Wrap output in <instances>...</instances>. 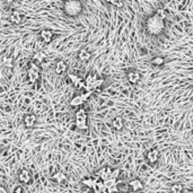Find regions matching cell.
<instances>
[{
  "label": "cell",
  "instance_id": "6da1fadb",
  "mask_svg": "<svg viewBox=\"0 0 193 193\" xmlns=\"http://www.w3.org/2000/svg\"><path fill=\"white\" fill-rule=\"evenodd\" d=\"M165 18L161 17L158 14H155L153 16L148 17L146 20V30L150 35H158L165 28Z\"/></svg>",
  "mask_w": 193,
  "mask_h": 193
},
{
  "label": "cell",
  "instance_id": "7a4b0ae2",
  "mask_svg": "<svg viewBox=\"0 0 193 193\" xmlns=\"http://www.w3.org/2000/svg\"><path fill=\"white\" fill-rule=\"evenodd\" d=\"M82 11V5L79 0H65L63 2V13L69 17H76Z\"/></svg>",
  "mask_w": 193,
  "mask_h": 193
},
{
  "label": "cell",
  "instance_id": "3957f363",
  "mask_svg": "<svg viewBox=\"0 0 193 193\" xmlns=\"http://www.w3.org/2000/svg\"><path fill=\"white\" fill-rule=\"evenodd\" d=\"M40 78V68L35 63H31L28 69V79L31 82H36Z\"/></svg>",
  "mask_w": 193,
  "mask_h": 193
},
{
  "label": "cell",
  "instance_id": "277c9868",
  "mask_svg": "<svg viewBox=\"0 0 193 193\" xmlns=\"http://www.w3.org/2000/svg\"><path fill=\"white\" fill-rule=\"evenodd\" d=\"M67 69H68V65H67V63H65L63 60H59V61L56 63V65H54V71H56L58 75H62L63 72L67 71Z\"/></svg>",
  "mask_w": 193,
  "mask_h": 193
},
{
  "label": "cell",
  "instance_id": "5b68a950",
  "mask_svg": "<svg viewBox=\"0 0 193 193\" xmlns=\"http://www.w3.org/2000/svg\"><path fill=\"white\" fill-rule=\"evenodd\" d=\"M159 158V151L157 149H151L147 153V159L150 164H155Z\"/></svg>",
  "mask_w": 193,
  "mask_h": 193
},
{
  "label": "cell",
  "instance_id": "8992f818",
  "mask_svg": "<svg viewBox=\"0 0 193 193\" xmlns=\"http://www.w3.org/2000/svg\"><path fill=\"white\" fill-rule=\"evenodd\" d=\"M36 122V115L35 114H26L24 116V124L27 128H33Z\"/></svg>",
  "mask_w": 193,
  "mask_h": 193
},
{
  "label": "cell",
  "instance_id": "52a82bcc",
  "mask_svg": "<svg viewBox=\"0 0 193 193\" xmlns=\"http://www.w3.org/2000/svg\"><path fill=\"white\" fill-rule=\"evenodd\" d=\"M40 36H41V40H42L43 42L48 44V43H50L51 41H52L53 34L50 30H43V31H41V33H40Z\"/></svg>",
  "mask_w": 193,
  "mask_h": 193
},
{
  "label": "cell",
  "instance_id": "ba28073f",
  "mask_svg": "<svg viewBox=\"0 0 193 193\" xmlns=\"http://www.w3.org/2000/svg\"><path fill=\"white\" fill-rule=\"evenodd\" d=\"M112 127L115 129V130H122L123 127H124V122H123V119L121 116H116V118L113 119V121H112Z\"/></svg>",
  "mask_w": 193,
  "mask_h": 193
},
{
  "label": "cell",
  "instance_id": "9c48e42d",
  "mask_svg": "<svg viewBox=\"0 0 193 193\" xmlns=\"http://www.w3.org/2000/svg\"><path fill=\"white\" fill-rule=\"evenodd\" d=\"M129 185H130L131 189H132V191H134V192L140 191V190H142V189H144V184H142V182H141L140 180H138V178L130 181Z\"/></svg>",
  "mask_w": 193,
  "mask_h": 193
},
{
  "label": "cell",
  "instance_id": "30bf717a",
  "mask_svg": "<svg viewBox=\"0 0 193 193\" xmlns=\"http://www.w3.org/2000/svg\"><path fill=\"white\" fill-rule=\"evenodd\" d=\"M128 80L131 84H137L140 80V73L137 70H132L128 73Z\"/></svg>",
  "mask_w": 193,
  "mask_h": 193
},
{
  "label": "cell",
  "instance_id": "8fae6325",
  "mask_svg": "<svg viewBox=\"0 0 193 193\" xmlns=\"http://www.w3.org/2000/svg\"><path fill=\"white\" fill-rule=\"evenodd\" d=\"M10 22L14 24H20L22 23V14L18 10H14L10 14Z\"/></svg>",
  "mask_w": 193,
  "mask_h": 193
},
{
  "label": "cell",
  "instance_id": "7c38bea8",
  "mask_svg": "<svg viewBox=\"0 0 193 193\" xmlns=\"http://www.w3.org/2000/svg\"><path fill=\"white\" fill-rule=\"evenodd\" d=\"M19 181L22 183H28L31 181V175H30V172L27 170H23L22 172L19 173V176H18Z\"/></svg>",
  "mask_w": 193,
  "mask_h": 193
},
{
  "label": "cell",
  "instance_id": "4fadbf2b",
  "mask_svg": "<svg viewBox=\"0 0 193 193\" xmlns=\"http://www.w3.org/2000/svg\"><path fill=\"white\" fill-rule=\"evenodd\" d=\"M78 58H79V60H82V61L86 62V61H88L89 58H90V53L88 52V50L82 49L78 53Z\"/></svg>",
  "mask_w": 193,
  "mask_h": 193
},
{
  "label": "cell",
  "instance_id": "5bb4252c",
  "mask_svg": "<svg viewBox=\"0 0 193 193\" xmlns=\"http://www.w3.org/2000/svg\"><path fill=\"white\" fill-rule=\"evenodd\" d=\"M1 65H2L3 67H6V68H11V67H13V58L9 56L2 57V59H1Z\"/></svg>",
  "mask_w": 193,
  "mask_h": 193
},
{
  "label": "cell",
  "instance_id": "9a60e30c",
  "mask_svg": "<svg viewBox=\"0 0 193 193\" xmlns=\"http://www.w3.org/2000/svg\"><path fill=\"white\" fill-rule=\"evenodd\" d=\"M85 101L82 99V95H77V96H75V97L72 98L71 101H70V105H71V106H80Z\"/></svg>",
  "mask_w": 193,
  "mask_h": 193
},
{
  "label": "cell",
  "instance_id": "2e32d148",
  "mask_svg": "<svg viewBox=\"0 0 193 193\" xmlns=\"http://www.w3.org/2000/svg\"><path fill=\"white\" fill-rule=\"evenodd\" d=\"M97 78H98L97 75H95V73H89V75L87 76V77H86V79H85L86 86H92V87H93V82H95ZM93 89H94V88H93Z\"/></svg>",
  "mask_w": 193,
  "mask_h": 193
},
{
  "label": "cell",
  "instance_id": "e0dca14e",
  "mask_svg": "<svg viewBox=\"0 0 193 193\" xmlns=\"http://www.w3.org/2000/svg\"><path fill=\"white\" fill-rule=\"evenodd\" d=\"M76 120H87V113L85 110L80 108L76 112Z\"/></svg>",
  "mask_w": 193,
  "mask_h": 193
},
{
  "label": "cell",
  "instance_id": "ac0fdd59",
  "mask_svg": "<svg viewBox=\"0 0 193 193\" xmlns=\"http://www.w3.org/2000/svg\"><path fill=\"white\" fill-rule=\"evenodd\" d=\"M151 63L153 65H156V67H161L165 63V60H164L163 57H155L154 59L151 60Z\"/></svg>",
  "mask_w": 193,
  "mask_h": 193
},
{
  "label": "cell",
  "instance_id": "d6986e66",
  "mask_svg": "<svg viewBox=\"0 0 193 193\" xmlns=\"http://www.w3.org/2000/svg\"><path fill=\"white\" fill-rule=\"evenodd\" d=\"M97 182H98L97 180H95V178H92V177H89V178H85V180L82 181V184H84V185H86V187H93L96 183H97Z\"/></svg>",
  "mask_w": 193,
  "mask_h": 193
},
{
  "label": "cell",
  "instance_id": "ffe728a7",
  "mask_svg": "<svg viewBox=\"0 0 193 193\" xmlns=\"http://www.w3.org/2000/svg\"><path fill=\"white\" fill-rule=\"evenodd\" d=\"M87 120H76V127L80 130H86L87 129Z\"/></svg>",
  "mask_w": 193,
  "mask_h": 193
},
{
  "label": "cell",
  "instance_id": "44dd1931",
  "mask_svg": "<svg viewBox=\"0 0 193 193\" xmlns=\"http://www.w3.org/2000/svg\"><path fill=\"white\" fill-rule=\"evenodd\" d=\"M54 180H56L58 183H62L63 181L65 180V175L62 172H58V173L54 174Z\"/></svg>",
  "mask_w": 193,
  "mask_h": 193
},
{
  "label": "cell",
  "instance_id": "7402d4cb",
  "mask_svg": "<svg viewBox=\"0 0 193 193\" xmlns=\"http://www.w3.org/2000/svg\"><path fill=\"white\" fill-rule=\"evenodd\" d=\"M170 191H172V193H182L183 187H182L181 184H174V185H172V187H170Z\"/></svg>",
  "mask_w": 193,
  "mask_h": 193
},
{
  "label": "cell",
  "instance_id": "603a6c76",
  "mask_svg": "<svg viewBox=\"0 0 193 193\" xmlns=\"http://www.w3.org/2000/svg\"><path fill=\"white\" fill-rule=\"evenodd\" d=\"M73 86H75V88H77V89L85 88V86H86L85 80H82V78H79L78 80H77V82L73 84Z\"/></svg>",
  "mask_w": 193,
  "mask_h": 193
},
{
  "label": "cell",
  "instance_id": "cb8c5ba5",
  "mask_svg": "<svg viewBox=\"0 0 193 193\" xmlns=\"http://www.w3.org/2000/svg\"><path fill=\"white\" fill-rule=\"evenodd\" d=\"M44 58H45V54L42 52H36L35 54H34V57H33V59L36 60V61H39V62H42L43 60H44Z\"/></svg>",
  "mask_w": 193,
  "mask_h": 193
},
{
  "label": "cell",
  "instance_id": "d4e9b609",
  "mask_svg": "<svg viewBox=\"0 0 193 193\" xmlns=\"http://www.w3.org/2000/svg\"><path fill=\"white\" fill-rule=\"evenodd\" d=\"M104 184L106 185V187H113V185H115L116 184V178H113V177H110L108 180H106V181H104Z\"/></svg>",
  "mask_w": 193,
  "mask_h": 193
},
{
  "label": "cell",
  "instance_id": "484cf974",
  "mask_svg": "<svg viewBox=\"0 0 193 193\" xmlns=\"http://www.w3.org/2000/svg\"><path fill=\"white\" fill-rule=\"evenodd\" d=\"M111 3L114 7H118V8H122V7H123V5H124L123 0H113Z\"/></svg>",
  "mask_w": 193,
  "mask_h": 193
},
{
  "label": "cell",
  "instance_id": "4316f807",
  "mask_svg": "<svg viewBox=\"0 0 193 193\" xmlns=\"http://www.w3.org/2000/svg\"><path fill=\"white\" fill-rule=\"evenodd\" d=\"M103 82H104V80H103V79H102V78H97V79H96V80H95V82H93V88H94V89L98 88L99 86H102Z\"/></svg>",
  "mask_w": 193,
  "mask_h": 193
},
{
  "label": "cell",
  "instance_id": "83f0119b",
  "mask_svg": "<svg viewBox=\"0 0 193 193\" xmlns=\"http://www.w3.org/2000/svg\"><path fill=\"white\" fill-rule=\"evenodd\" d=\"M69 78H70V80L72 82V84H75V82H77L80 77H78L77 75H73V73H69Z\"/></svg>",
  "mask_w": 193,
  "mask_h": 193
},
{
  "label": "cell",
  "instance_id": "f1b7e54d",
  "mask_svg": "<svg viewBox=\"0 0 193 193\" xmlns=\"http://www.w3.org/2000/svg\"><path fill=\"white\" fill-rule=\"evenodd\" d=\"M119 174H120V170H119V168H115V170H112L111 177H113V178H116V177L119 176Z\"/></svg>",
  "mask_w": 193,
  "mask_h": 193
},
{
  "label": "cell",
  "instance_id": "f546056e",
  "mask_svg": "<svg viewBox=\"0 0 193 193\" xmlns=\"http://www.w3.org/2000/svg\"><path fill=\"white\" fill-rule=\"evenodd\" d=\"M114 192H118V185L116 184L111 187H108V193H114Z\"/></svg>",
  "mask_w": 193,
  "mask_h": 193
},
{
  "label": "cell",
  "instance_id": "4dcf8cb0",
  "mask_svg": "<svg viewBox=\"0 0 193 193\" xmlns=\"http://www.w3.org/2000/svg\"><path fill=\"white\" fill-rule=\"evenodd\" d=\"M105 173H106V168H102L101 170L96 172V175H97V176H99V178H101V176H103Z\"/></svg>",
  "mask_w": 193,
  "mask_h": 193
},
{
  "label": "cell",
  "instance_id": "1f68e13d",
  "mask_svg": "<svg viewBox=\"0 0 193 193\" xmlns=\"http://www.w3.org/2000/svg\"><path fill=\"white\" fill-rule=\"evenodd\" d=\"M156 14H158V15H159L161 17H163V18H165V17H166V14H165V11H164L163 9H158Z\"/></svg>",
  "mask_w": 193,
  "mask_h": 193
},
{
  "label": "cell",
  "instance_id": "d6a6232c",
  "mask_svg": "<svg viewBox=\"0 0 193 193\" xmlns=\"http://www.w3.org/2000/svg\"><path fill=\"white\" fill-rule=\"evenodd\" d=\"M90 93H92V92H86L85 94H82V99H84V101H87V98L89 97V95H90Z\"/></svg>",
  "mask_w": 193,
  "mask_h": 193
},
{
  "label": "cell",
  "instance_id": "836d02e7",
  "mask_svg": "<svg viewBox=\"0 0 193 193\" xmlns=\"http://www.w3.org/2000/svg\"><path fill=\"white\" fill-rule=\"evenodd\" d=\"M13 193H23V189H22V187H16Z\"/></svg>",
  "mask_w": 193,
  "mask_h": 193
},
{
  "label": "cell",
  "instance_id": "e575fe53",
  "mask_svg": "<svg viewBox=\"0 0 193 193\" xmlns=\"http://www.w3.org/2000/svg\"><path fill=\"white\" fill-rule=\"evenodd\" d=\"M0 193H7V191L5 190V187H0Z\"/></svg>",
  "mask_w": 193,
  "mask_h": 193
},
{
  "label": "cell",
  "instance_id": "d590c367",
  "mask_svg": "<svg viewBox=\"0 0 193 193\" xmlns=\"http://www.w3.org/2000/svg\"><path fill=\"white\" fill-rule=\"evenodd\" d=\"M106 1H107V2H110V3H111L112 1H113V0H106Z\"/></svg>",
  "mask_w": 193,
  "mask_h": 193
},
{
  "label": "cell",
  "instance_id": "8d00e7d4",
  "mask_svg": "<svg viewBox=\"0 0 193 193\" xmlns=\"http://www.w3.org/2000/svg\"><path fill=\"white\" fill-rule=\"evenodd\" d=\"M7 1H8V2H13L14 0H7Z\"/></svg>",
  "mask_w": 193,
  "mask_h": 193
},
{
  "label": "cell",
  "instance_id": "74e56055",
  "mask_svg": "<svg viewBox=\"0 0 193 193\" xmlns=\"http://www.w3.org/2000/svg\"><path fill=\"white\" fill-rule=\"evenodd\" d=\"M187 193H193V190H192V191H190V192H187Z\"/></svg>",
  "mask_w": 193,
  "mask_h": 193
},
{
  "label": "cell",
  "instance_id": "f35d334b",
  "mask_svg": "<svg viewBox=\"0 0 193 193\" xmlns=\"http://www.w3.org/2000/svg\"><path fill=\"white\" fill-rule=\"evenodd\" d=\"M128 193H134V191H132V192H128Z\"/></svg>",
  "mask_w": 193,
  "mask_h": 193
}]
</instances>
